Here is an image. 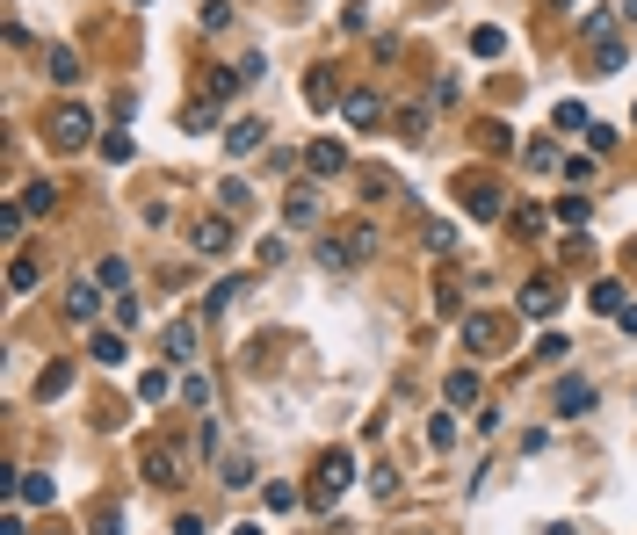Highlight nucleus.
Returning a JSON list of instances; mask_svg holds the SVG:
<instances>
[{
  "mask_svg": "<svg viewBox=\"0 0 637 535\" xmlns=\"http://www.w3.org/2000/svg\"><path fill=\"white\" fill-rule=\"evenodd\" d=\"M312 217H319V188H297L283 203V225H312Z\"/></svg>",
  "mask_w": 637,
  "mask_h": 535,
  "instance_id": "nucleus-29",
  "label": "nucleus"
},
{
  "mask_svg": "<svg viewBox=\"0 0 637 535\" xmlns=\"http://www.w3.org/2000/svg\"><path fill=\"white\" fill-rule=\"evenodd\" d=\"M565 181H572V188L594 181V152H572V160H565Z\"/></svg>",
  "mask_w": 637,
  "mask_h": 535,
  "instance_id": "nucleus-43",
  "label": "nucleus"
},
{
  "mask_svg": "<svg viewBox=\"0 0 637 535\" xmlns=\"http://www.w3.org/2000/svg\"><path fill=\"white\" fill-rule=\"evenodd\" d=\"M181 398H189V405H210V376H181Z\"/></svg>",
  "mask_w": 637,
  "mask_h": 535,
  "instance_id": "nucleus-46",
  "label": "nucleus"
},
{
  "mask_svg": "<svg viewBox=\"0 0 637 535\" xmlns=\"http://www.w3.org/2000/svg\"><path fill=\"white\" fill-rule=\"evenodd\" d=\"M457 333H464V355H500L507 348V319H493V311H471Z\"/></svg>",
  "mask_w": 637,
  "mask_h": 535,
  "instance_id": "nucleus-3",
  "label": "nucleus"
},
{
  "mask_svg": "<svg viewBox=\"0 0 637 535\" xmlns=\"http://www.w3.org/2000/svg\"><path fill=\"white\" fill-rule=\"evenodd\" d=\"M305 102H312V109H333V102H348V94L333 87V73H326V66H312V73H305Z\"/></svg>",
  "mask_w": 637,
  "mask_h": 535,
  "instance_id": "nucleus-20",
  "label": "nucleus"
},
{
  "mask_svg": "<svg viewBox=\"0 0 637 535\" xmlns=\"http://www.w3.org/2000/svg\"><path fill=\"white\" fill-rule=\"evenodd\" d=\"M0 535H29V528H22V507H8V514H0Z\"/></svg>",
  "mask_w": 637,
  "mask_h": 535,
  "instance_id": "nucleus-48",
  "label": "nucleus"
},
{
  "mask_svg": "<svg viewBox=\"0 0 637 535\" xmlns=\"http://www.w3.org/2000/svg\"><path fill=\"white\" fill-rule=\"evenodd\" d=\"M102 297H109L102 282H95V275H80L73 290H66V319H73V326H95V319H102Z\"/></svg>",
  "mask_w": 637,
  "mask_h": 535,
  "instance_id": "nucleus-5",
  "label": "nucleus"
},
{
  "mask_svg": "<svg viewBox=\"0 0 637 535\" xmlns=\"http://www.w3.org/2000/svg\"><path fill=\"white\" fill-rule=\"evenodd\" d=\"M160 348H167L174 362H196V319H167V333H160Z\"/></svg>",
  "mask_w": 637,
  "mask_h": 535,
  "instance_id": "nucleus-17",
  "label": "nucleus"
},
{
  "mask_svg": "<svg viewBox=\"0 0 637 535\" xmlns=\"http://www.w3.org/2000/svg\"><path fill=\"white\" fill-rule=\"evenodd\" d=\"M22 225H29V210H22V196H8V203H0V239H22Z\"/></svg>",
  "mask_w": 637,
  "mask_h": 535,
  "instance_id": "nucleus-33",
  "label": "nucleus"
},
{
  "mask_svg": "<svg viewBox=\"0 0 637 535\" xmlns=\"http://www.w3.org/2000/svg\"><path fill=\"white\" fill-rule=\"evenodd\" d=\"M428 442H435V449H449V442H457V413H442V420H428Z\"/></svg>",
  "mask_w": 637,
  "mask_h": 535,
  "instance_id": "nucleus-44",
  "label": "nucleus"
},
{
  "mask_svg": "<svg viewBox=\"0 0 637 535\" xmlns=\"http://www.w3.org/2000/svg\"><path fill=\"white\" fill-rule=\"evenodd\" d=\"M73 391V362H44V376H37V398L51 405V398H66Z\"/></svg>",
  "mask_w": 637,
  "mask_h": 535,
  "instance_id": "nucleus-25",
  "label": "nucleus"
},
{
  "mask_svg": "<svg viewBox=\"0 0 637 535\" xmlns=\"http://www.w3.org/2000/svg\"><path fill=\"white\" fill-rule=\"evenodd\" d=\"M623 304H630V290H623L616 275H601L594 282V311H601V319H623Z\"/></svg>",
  "mask_w": 637,
  "mask_h": 535,
  "instance_id": "nucleus-21",
  "label": "nucleus"
},
{
  "mask_svg": "<svg viewBox=\"0 0 637 535\" xmlns=\"http://www.w3.org/2000/svg\"><path fill=\"white\" fill-rule=\"evenodd\" d=\"M102 160H109V167H131V160H138L131 131H109V138H102Z\"/></svg>",
  "mask_w": 637,
  "mask_h": 535,
  "instance_id": "nucleus-31",
  "label": "nucleus"
},
{
  "mask_svg": "<svg viewBox=\"0 0 637 535\" xmlns=\"http://www.w3.org/2000/svg\"><path fill=\"white\" fill-rule=\"evenodd\" d=\"M478 391H485V384H478V369H449V376H442L449 413H471V405H478Z\"/></svg>",
  "mask_w": 637,
  "mask_h": 535,
  "instance_id": "nucleus-10",
  "label": "nucleus"
},
{
  "mask_svg": "<svg viewBox=\"0 0 637 535\" xmlns=\"http://www.w3.org/2000/svg\"><path fill=\"white\" fill-rule=\"evenodd\" d=\"M95 535H124V514H116V507H102V514H95Z\"/></svg>",
  "mask_w": 637,
  "mask_h": 535,
  "instance_id": "nucleus-47",
  "label": "nucleus"
},
{
  "mask_svg": "<svg viewBox=\"0 0 637 535\" xmlns=\"http://www.w3.org/2000/svg\"><path fill=\"white\" fill-rule=\"evenodd\" d=\"M305 167H312V174H341V167H348V152L333 145V138H312V152H305Z\"/></svg>",
  "mask_w": 637,
  "mask_h": 535,
  "instance_id": "nucleus-24",
  "label": "nucleus"
},
{
  "mask_svg": "<svg viewBox=\"0 0 637 535\" xmlns=\"http://www.w3.org/2000/svg\"><path fill=\"white\" fill-rule=\"evenodd\" d=\"M232 217H203V225H196V254H210V261H218V254H232Z\"/></svg>",
  "mask_w": 637,
  "mask_h": 535,
  "instance_id": "nucleus-13",
  "label": "nucleus"
},
{
  "mask_svg": "<svg viewBox=\"0 0 637 535\" xmlns=\"http://www.w3.org/2000/svg\"><path fill=\"white\" fill-rule=\"evenodd\" d=\"M297 499H305L297 485H268V492H261V507H268V514H297Z\"/></svg>",
  "mask_w": 637,
  "mask_h": 535,
  "instance_id": "nucleus-35",
  "label": "nucleus"
},
{
  "mask_svg": "<svg viewBox=\"0 0 637 535\" xmlns=\"http://www.w3.org/2000/svg\"><path fill=\"white\" fill-rule=\"evenodd\" d=\"M348 478H355V456H348V449H326V456H319V492H312V507H333V492H348Z\"/></svg>",
  "mask_w": 637,
  "mask_h": 535,
  "instance_id": "nucleus-4",
  "label": "nucleus"
},
{
  "mask_svg": "<svg viewBox=\"0 0 637 535\" xmlns=\"http://www.w3.org/2000/svg\"><path fill=\"white\" fill-rule=\"evenodd\" d=\"M268 145V123L261 116H232L225 123V152H232V160H247V152H261Z\"/></svg>",
  "mask_w": 637,
  "mask_h": 535,
  "instance_id": "nucleus-9",
  "label": "nucleus"
},
{
  "mask_svg": "<svg viewBox=\"0 0 637 535\" xmlns=\"http://www.w3.org/2000/svg\"><path fill=\"white\" fill-rule=\"evenodd\" d=\"M616 326H623V333H637V304H623V319H616Z\"/></svg>",
  "mask_w": 637,
  "mask_h": 535,
  "instance_id": "nucleus-50",
  "label": "nucleus"
},
{
  "mask_svg": "<svg viewBox=\"0 0 637 535\" xmlns=\"http://www.w3.org/2000/svg\"><path fill=\"white\" fill-rule=\"evenodd\" d=\"M420 239H428L435 254H457V225H442V217H428V225H420Z\"/></svg>",
  "mask_w": 637,
  "mask_h": 535,
  "instance_id": "nucleus-34",
  "label": "nucleus"
},
{
  "mask_svg": "<svg viewBox=\"0 0 637 535\" xmlns=\"http://www.w3.org/2000/svg\"><path fill=\"white\" fill-rule=\"evenodd\" d=\"M87 355H95V362H102V369H116V362H124V355H131V348H124V333H109V326H102V333H95V340H87Z\"/></svg>",
  "mask_w": 637,
  "mask_h": 535,
  "instance_id": "nucleus-27",
  "label": "nucleus"
},
{
  "mask_svg": "<svg viewBox=\"0 0 637 535\" xmlns=\"http://www.w3.org/2000/svg\"><path fill=\"white\" fill-rule=\"evenodd\" d=\"M551 311H558V282H543V275H536V282H522V319H536V326H543Z\"/></svg>",
  "mask_w": 637,
  "mask_h": 535,
  "instance_id": "nucleus-14",
  "label": "nucleus"
},
{
  "mask_svg": "<svg viewBox=\"0 0 637 535\" xmlns=\"http://www.w3.org/2000/svg\"><path fill=\"white\" fill-rule=\"evenodd\" d=\"M8 290H15V297L37 290V261H22V254H15V261H8Z\"/></svg>",
  "mask_w": 637,
  "mask_h": 535,
  "instance_id": "nucleus-38",
  "label": "nucleus"
},
{
  "mask_svg": "<svg viewBox=\"0 0 637 535\" xmlns=\"http://www.w3.org/2000/svg\"><path fill=\"white\" fill-rule=\"evenodd\" d=\"M522 167H536V174H543V167H558V145H551V138H536V145L522 152Z\"/></svg>",
  "mask_w": 637,
  "mask_h": 535,
  "instance_id": "nucleus-39",
  "label": "nucleus"
},
{
  "mask_svg": "<svg viewBox=\"0 0 637 535\" xmlns=\"http://www.w3.org/2000/svg\"><path fill=\"white\" fill-rule=\"evenodd\" d=\"M22 210H29V217H51V210H58V188H51V181H29V188H22Z\"/></svg>",
  "mask_w": 637,
  "mask_h": 535,
  "instance_id": "nucleus-30",
  "label": "nucleus"
},
{
  "mask_svg": "<svg viewBox=\"0 0 637 535\" xmlns=\"http://www.w3.org/2000/svg\"><path fill=\"white\" fill-rule=\"evenodd\" d=\"M283 261H290V246H283V232H276V239H261V268H283Z\"/></svg>",
  "mask_w": 637,
  "mask_h": 535,
  "instance_id": "nucleus-45",
  "label": "nucleus"
},
{
  "mask_svg": "<svg viewBox=\"0 0 637 535\" xmlns=\"http://www.w3.org/2000/svg\"><path fill=\"white\" fill-rule=\"evenodd\" d=\"M138 463H145V485H160V492H167V485H181V463H174V449H145Z\"/></svg>",
  "mask_w": 637,
  "mask_h": 535,
  "instance_id": "nucleus-19",
  "label": "nucleus"
},
{
  "mask_svg": "<svg viewBox=\"0 0 637 535\" xmlns=\"http://www.w3.org/2000/svg\"><path fill=\"white\" fill-rule=\"evenodd\" d=\"M181 123H189L196 138H210V131H218V102H189V116H181Z\"/></svg>",
  "mask_w": 637,
  "mask_h": 535,
  "instance_id": "nucleus-36",
  "label": "nucleus"
},
{
  "mask_svg": "<svg viewBox=\"0 0 637 535\" xmlns=\"http://www.w3.org/2000/svg\"><path fill=\"white\" fill-rule=\"evenodd\" d=\"M500 51H507V29L500 22H478L471 29V58H500Z\"/></svg>",
  "mask_w": 637,
  "mask_h": 535,
  "instance_id": "nucleus-28",
  "label": "nucleus"
},
{
  "mask_svg": "<svg viewBox=\"0 0 637 535\" xmlns=\"http://www.w3.org/2000/svg\"><path fill=\"white\" fill-rule=\"evenodd\" d=\"M247 210H254V188H247V181H225V188H218V217H232V225H239Z\"/></svg>",
  "mask_w": 637,
  "mask_h": 535,
  "instance_id": "nucleus-23",
  "label": "nucleus"
},
{
  "mask_svg": "<svg viewBox=\"0 0 637 535\" xmlns=\"http://www.w3.org/2000/svg\"><path fill=\"white\" fill-rule=\"evenodd\" d=\"M341 116L355 123V131H377V123H384V94H377V87H348Z\"/></svg>",
  "mask_w": 637,
  "mask_h": 535,
  "instance_id": "nucleus-8",
  "label": "nucleus"
},
{
  "mask_svg": "<svg viewBox=\"0 0 637 535\" xmlns=\"http://www.w3.org/2000/svg\"><path fill=\"white\" fill-rule=\"evenodd\" d=\"M551 413H558V420H580V413H594V384H587V376H565V384L551 391Z\"/></svg>",
  "mask_w": 637,
  "mask_h": 535,
  "instance_id": "nucleus-7",
  "label": "nucleus"
},
{
  "mask_svg": "<svg viewBox=\"0 0 637 535\" xmlns=\"http://www.w3.org/2000/svg\"><path fill=\"white\" fill-rule=\"evenodd\" d=\"M232 535H261V528H254V521H239V528H232Z\"/></svg>",
  "mask_w": 637,
  "mask_h": 535,
  "instance_id": "nucleus-52",
  "label": "nucleus"
},
{
  "mask_svg": "<svg viewBox=\"0 0 637 535\" xmlns=\"http://www.w3.org/2000/svg\"><path fill=\"white\" fill-rule=\"evenodd\" d=\"M51 145L58 152H87V145H95V116H87L80 102H58L51 109Z\"/></svg>",
  "mask_w": 637,
  "mask_h": 535,
  "instance_id": "nucleus-2",
  "label": "nucleus"
},
{
  "mask_svg": "<svg viewBox=\"0 0 637 535\" xmlns=\"http://www.w3.org/2000/svg\"><path fill=\"white\" fill-rule=\"evenodd\" d=\"M44 73H51V87H80V51L73 44H44Z\"/></svg>",
  "mask_w": 637,
  "mask_h": 535,
  "instance_id": "nucleus-11",
  "label": "nucleus"
},
{
  "mask_svg": "<svg viewBox=\"0 0 637 535\" xmlns=\"http://www.w3.org/2000/svg\"><path fill=\"white\" fill-rule=\"evenodd\" d=\"M218 485L225 492H247L254 485V456L247 449H218Z\"/></svg>",
  "mask_w": 637,
  "mask_h": 535,
  "instance_id": "nucleus-12",
  "label": "nucleus"
},
{
  "mask_svg": "<svg viewBox=\"0 0 637 535\" xmlns=\"http://www.w3.org/2000/svg\"><path fill=\"white\" fill-rule=\"evenodd\" d=\"M44 535H66V528H58V521H51V528H44Z\"/></svg>",
  "mask_w": 637,
  "mask_h": 535,
  "instance_id": "nucleus-54",
  "label": "nucleus"
},
{
  "mask_svg": "<svg viewBox=\"0 0 637 535\" xmlns=\"http://www.w3.org/2000/svg\"><path fill=\"white\" fill-rule=\"evenodd\" d=\"M210 102H232V94H247V73H239V66H210Z\"/></svg>",
  "mask_w": 637,
  "mask_h": 535,
  "instance_id": "nucleus-22",
  "label": "nucleus"
},
{
  "mask_svg": "<svg viewBox=\"0 0 637 535\" xmlns=\"http://www.w3.org/2000/svg\"><path fill=\"white\" fill-rule=\"evenodd\" d=\"M95 282H102L109 297H131V261H124V254H102V261H95Z\"/></svg>",
  "mask_w": 637,
  "mask_h": 535,
  "instance_id": "nucleus-18",
  "label": "nucleus"
},
{
  "mask_svg": "<svg viewBox=\"0 0 637 535\" xmlns=\"http://www.w3.org/2000/svg\"><path fill=\"white\" fill-rule=\"evenodd\" d=\"M174 535H203V521H196V514H181V521H174Z\"/></svg>",
  "mask_w": 637,
  "mask_h": 535,
  "instance_id": "nucleus-49",
  "label": "nucleus"
},
{
  "mask_svg": "<svg viewBox=\"0 0 637 535\" xmlns=\"http://www.w3.org/2000/svg\"><path fill=\"white\" fill-rule=\"evenodd\" d=\"M616 15H623V22H630V29H637V0H623V8H616Z\"/></svg>",
  "mask_w": 637,
  "mask_h": 535,
  "instance_id": "nucleus-51",
  "label": "nucleus"
},
{
  "mask_svg": "<svg viewBox=\"0 0 637 535\" xmlns=\"http://www.w3.org/2000/svg\"><path fill=\"white\" fill-rule=\"evenodd\" d=\"M109 311H116V333H131V326H138V319H145V304H138V297H116V304H109Z\"/></svg>",
  "mask_w": 637,
  "mask_h": 535,
  "instance_id": "nucleus-40",
  "label": "nucleus"
},
{
  "mask_svg": "<svg viewBox=\"0 0 637 535\" xmlns=\"http://www.w3.org/2000/svg\"><path fill=\"white\" fill-rule=\"evenodd\" d=\"M399 138H406V145L428 138V109H406V116H399Z\"/></svg>",
  "mask_w": 637,
  "mask_h": 535,
  "instance_id": "nucleus-42",
  "label": "nucleus"
},
{
  "mask_svg": "<svg viewBox=\"0 0 637 535\" xmlns=\"http://www.w3.org/2000/svg\"><path fill=\"white\" fill-rule=\"evenodd\" d=\"M377 254V232L370 225H348V232H326V246H319V261L326 268H362Z\"/></svg>",
  "mask_w": 637,
  "mask_h": 535,
  "instance_id": "nucleus-1",
  "label": "nucleus"
},
{
  "mask_svg": "<svg viewBox=\"0 0 637 535\" xmlns=\"http://www.w3.org/2000/svg\"><path fill=\"white\" fill-rule=\"evenodd\" d=\"M551 123H558L565 138H572V131H594V116H587V102H558V116H551Z\"/></svg>",
  "mask_w": 637,
  "mask_h": 535,
  "instance_id": "nucleus-32",
  "label": "nucleus"
},
{
  "mask_svg": "<svg viewBox=\"0 0 637 535\" xmlns=\"http://www.w3.org/2000/svg\"><path fill=\"white\" fill-rule=\"evenodd\" d=\"M464 210L478 217V225H493V217L507 210V203H500V181H493V174H471V181H464Z\"/></svg>",
  "mask_w": 637,
  "mask_h": 535,
  "instance_id": "nucleus-6",
  "label": "nucleus"
},
{
  "mask_svg": "<svg viewBox=\"0 0 637 535\" xmlns=\"http://www.w3.org/2000/svg\"><path fill=\"white\" fill-rule=\"evenodd\" d=\"M551 8H580V0H551Z\"/></svg>",
  "mask_w": 637,
  "mask_h": 535,
  "instance_id": "nucleus-53",
  "label": "nucleus"
},
{
  "mask_svg": "<svg viewBox=\"0 0 637 535\" xmlns=\"http://www.w3.org/2000/svg\"><path fill=\"white\" fill-rule=\"evenodd\" d=\"M174 391H181V384H174V369H145V376H138V398H145V405H167Z\"/></svg>",
  "mask_w": 637,
  "mask_h": 535,
  "instance_id": "nucleus-26",
  "label": "nucleus"
},
{
  "mask_svg": "<svg viewBox=\"0 0 637 535\" xmlns=\"http://www.w3.org/2000/svg\"><path fill=\"white\" fill-rule=\"evenodd\" d=\"M58 485H51V470H22L15 478V507H51Z\"/></svg>",
  "mask_w": 637,
  "mask_h": 535,
  "instance_id": "nucleus-15",
  "label": "nucleus"
},
{
  "mask_svg": "<svg viewBox=\"0 0 637 535\" xmlns=\"http://www.w3.org/2000/svg\"><path fill=\"white\" fill-rule=\"evenodd\" d=\"M587 210H594L587 196H558V225H565V232H580V225H587Z\"/></svg>",
  "mask_w": 637,
  "mask_h": 535,
  "instance_id": "nucleus-37",
  "label": "nucleus"
},
{
  "mask_svg": "<svg viewBox=\"0 0 637 535\" xmlns=\"http://www.w3.org/2000/svg\"><path fill=\"white\" fill-rule=\"evenodd\" d=\"M196 22H203V29H225V22H232V0H203Z\"/></svg>",
  "mask_w": 637,
  "mask_h": 535,
  "instance_id": "nucleus-41",
  "label": "nucleus"
},
{
  "mask_svg": "<svg viewBox=\"0 0 637 535\" xmlns=\"http://www.w3.org/2000/svg\"><path fill=\"white\" fill-rule=\"evenodd\" d=\"M247 290H254V282H247V275H225V282H218V290H210V297H203V319H225V311H232L239 297H247Z\"/></svg>",
  "mask_w": 637,
  "mask_h": 535,
  "instance_id": "nucleus-16",
  "label": "nucleus"
}]
</instances>
